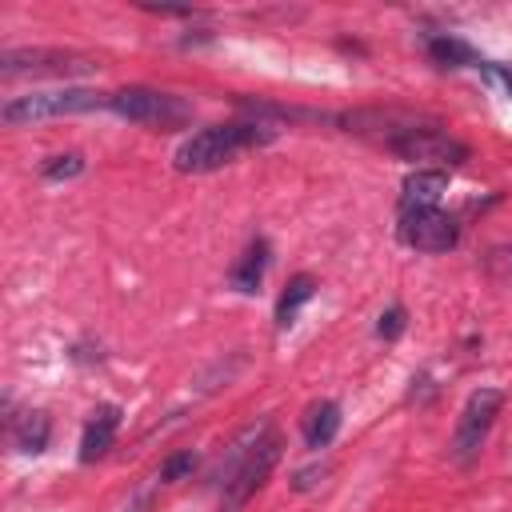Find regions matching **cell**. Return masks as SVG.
<instances>
[{"label": "cell", "instance_id": "obj_1", "mask_svg": "<svg viewBox=\"0 0 512 512\" xmlns=\"http://www.w3.org/2000/svg\"><path fill=\"white\" fill-rule=\"evenodd\" d=\"M276 460H280V432L272 424H260V428L244 432L232 444V452L220 464V472H216V484L224 488V504L220 508L224 512H240L256 496V488L268 480Z\"/></svg>", "mask_w": 512, "mask_h": 512}, {"label": "cell", "instance_id": "obj_2", "mask_svg": "<svg viewBox=\"0 0 512 512\" xmlns=\"http://www.w3.org/2000/svg\"><path fill=\"white\" fill-rule=\"evenodd\" d=\"M276 132L268 124H256V120H236V124H212V128H200L192 132L180 148H176V168L180 172H216L224 168L236 152L244 148H256V144H268Z\"/></svg>", "mask_w": 512, "mask_h": 512}, {"label": "cell", "instance_id": "obj_3", "mask_svg": "<svg viewBox=\"0 0 512 512\" xmlns=\"http://www.w3.org/2000/svg\"><path fill=\"white\" fill-rule=\"evenodd\" d=\"M92 108H108V96L92 92V88H52V92L12 96L0 108V120L20 128V124H36V120H52V116H72V112H92Z\"/></svg>", "mask_w": 512, "mask_h": 512}, {"label": "cell", "instance_id": "obj_4", "mask_svg": "<svg viewBox=\"0 0 512 512\" xmlns=\"http://www.w3.org/2000/svg\"><path fill=\"white\" fill-rule=\"evenodd\" d=\"M108 108L132 124H144V128H180L192 120V104H184L180 96L172 92H156V88H120L108 96Z\"/></svg>", "mask_w": 512, "mask_h": 512}, {"label": "cell", "instance_id": "obj_5", "mask_svg": "<svg viewBox=\"0 0 512 512\" xmlns=\"http://www.w3.org/2000/svg\"><path fill=\"white\" fill-rule=\"evenodd\" d=\"M392 156L424 164V168H448V164H464L468 160V144H460L456 136L440 132L436 124H416L408 132H400L396 140L384 144Z\"/></svg>", "mask_w": 512, "mask_h": 512}, {"label": "cell", "instance_id": "obj_6", "mask_svg": "<svg viewBox=\"0 0 512 512\" xmlns=\"http://www.w3.org/2000/svg\"><path fill=\"white\" fill-rule=\"evenodd\" d=\"M500 408H504V392L500 388H476L468 396V404H464V412L456 420V436H452V456L460 464H472L476 460V452L484 448V436L496 424Z\"/></svg>", "mask_w": 512, "mask_h": 512}, {"label": "cell", "instance_id": "obj_7", "mask_svg": "<svg viewBox=\"0 0 512 512\" xmlns=\"http://www.w3.org/2000/svg\"><path fill=\"white\" fill-rule=\"evenodd\" d=\"M96 60L80 56V52H64V48H8L0 56V76L16 80V76H80L92 72Z\"/></svg>", "mask_w": 512, "mask_h": 512}, {"label": "cell", "instance_id": "obj_8", "mask_svg": "<svg viewBox=\"0 0 512 512\" xmlns=\"http://www.w3.org/2000/svg\"><path fill=\"white\" fill-rule=\"evenodd\" d=\"M396 236L416 252H448L460 240V224L444 208H408L400 212Z\"/></svg>", "mask_w": 512, "mask_h": 512}, {"label": "cell", "instance_id": "obj_9", "mask_svg": "<svg viewBox=\"0 0 512 512\" xmlns=\"http://www.w3.org/2000/svg\"><path fill=\"white\" fill-rule=\"evenodd\" d=\"M116 428H120V408L116 404H100L92 412V420L84 424V436H80V460L92 464L100 456H108L112 440H116Z\"/></svg>", "mask_w": 512, "mask_h": 512}, {"label": "cell", "instance_id": "obj_10", "mask_svg": "<svg viewBox=\"0 0 512 512\" xmlns=\"http://www.w3.org/2000/svg\"><path fill=\"white\" fill-rule=\"evenodd\" d=\"M444 188H448V172L444 168H416L400 184V212H408V208H436Z\"/></svg>", "mask_w": 512, "mask_h": 512}, {"label": "cell", "instance_id": "obj_11", "mask_svg": "<svg viewBox=\"0 0 512 512\" xmlns=\"http://www.w3.org/2000/svg\"><path fill=\"white\" fill-rule=\"evenodd\" d=\"M8 436H12V444H16L20 452H28V456H40V452L48 448V436H52V420H48V412H40V408H28V412H20V416H12V420H8Z\"/></svg>", "mask_w": 512, "mask_h": 512}, {"label": "cell", "instance_id": "obj_12", "mask_svg": "<svg viewBox=\"0 0 512 512\" xmlns=\"http://www.w3.org/2000/svg\"><path fill=\"white\" fill-rule=\"evenodd\" d=\"M264 268H268V240H264V236H256V240L240 252V260L232 264L228 280H232V288H236V292H256V288H260V280H264Z\"/></svg>", "mask_w": 512, "mask_h": 512}, {"label": "cell", "instance_id": "obj_13", "mask_svg": "<svg viewBox=\"0 0 512 512\" xmlns=\"http://www.w3.org/2000/svg\"><path fill=\"white\" fill-rule=\"evenodd\" d=\"M336 432H340V404L336 400H320L304 412V444L308 448H316V452L328 448L336 440Z\"/></svg>", "mask_w": 512, "mask_h": 512}, {"label": "cell", "instance_id": "obj_14", "mask_svg": "<svg viewBox=\"0 0 512 512\" xmlns=\"http://www.w3.org/2000/svg\"><path fill=\"white\" fill-rule=\"evenodd\" d=\"M424 48H428L432 64H440V68H480L484 64L480 52L472 44H464L460 36H428Z\"/></svg>", "mask_w": 512, "mask_h": 512}, {"label": "cell", "instance_id": "obj_15", "mask_svg": "<svg viewBox=\"0 0 512 512\" xmlns=\"http://www.w3.org/2000/svg\"><path fill=\"white\" fill-rule=\"evenodd\" d=\"M312 296H316V280H312L308 272L292 276V280H288V288H284V292H280V300H276V328H288V324L296 320V312H300Z\"/></svg>", "mask_w": 512, "mask_h": 512}, {"label": "cell", "instance_id": "obj_16", "mask_svg": "<svg viewBox=\"0 0 512 512\" xmlns=\"http://www.w3.org/2000/svg\"><path fill=\"white\" fill-rule=\"evenodd\" d=\"M40 172H44V180H68V176H80V172H84V160H80V152L48 156V160L40 164Z\"/></svg>", "mask_w": 512, "mask_h": 512}, {"label": "cell", "instance_id": "obj_17", "mask_svg": "<svg viewBox=\"0 0 512 512\" xmlns=\"http://www.w3.org/2000/svg\"><path fill=\"white\" fill-rule=\"evenodd\" d=\"M196 468V452H172L164 464H160V472H156V480H164V484H176V480H184L188 472Z\"/></svg>", "mask_w": 512, "mask_h": 512}, {"label": "cell", "instance_id": "obj_18", "mask_svg": "<svg viewBox=\"0 0 512 512\" xmlns=\"http://www.w3.org/2000/svg\"><path fill=\"white\" fill-rule=\"evenodd\" d=\"M404 324H408V312H404L400 304H392V308H384V312H380V320H376V336L396 340V336L404 332Z\"/></svg>", "mask_w": 512, "mask_h": 512}, {"label": "cell", "instance_id": "obj_19", "mask_svg": "<svg viewBox=\"0 0 512 512\" xmlns=\"http://www.w3.org/2000/svg\"><path fill=\"white\" fill-rule=\"evenodd\" d=\"M484 264H488V272H492L496 280H508V284H512V244H500V248H492Z\"/></svg>", "mask_w": 512, "mask_h": 512}, {"label": "cell", "instance_id": "obj_20", "mask_svg": "<svg viewBox=\"0 0 512 512\" xmlns=\"http://www.w3.org/2000/svg\"><path fill=\"white\" fill-rule=\"evenodd\" d=\"M480 72H484V76H488L504 96H512V64H492V60H484V64H480Z\"/></svg>", "mask_w": 512, "mask_h": 512}, {"label": "cell", "instance_id": "obj_21", "mask_svg": "<svg viewBox=\"0 0 512 512\" xmlns=\"http://www.w3.org/2000/svg\"><path fill=\"white\" fill-rule=\"evenodd\" d=\"M324 472H328V464H312V468H300L296 476H292V488H312V484H320L324 480Z\"/></svg>", "mask_w": 512, "mask_h": 512}, {"label": "cell", "instance_id": "obj_22", "mask_svg": "<svg viewBox=\"0 0 512 512\" xmlns=\"http://www.w3.org/2000/svg\"><path fill=\"white\" fill-rule=\"evenodd\" d=\"M220 512H224V508H220Z\"/></svg>", "mask_w": 512, "mask_h": 512}]
</instances>
